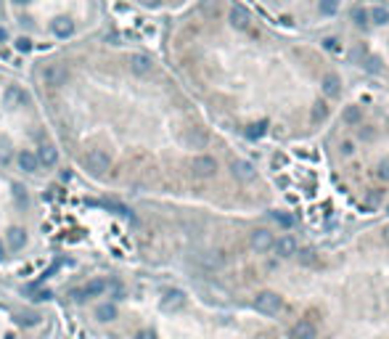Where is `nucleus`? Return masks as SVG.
I'll return each mask as SVG.
<instances>
[{"instance_id":"7","label":"nucleus","mask_w":389,"mask_h":339,"mask_svg":"<svg viewBox=\"0 0 389 339\" xmlns=\"http://www.w3.org/2000/svg\"><path fill=\"white\" fill-rule=\"evenodd\" d=\"M276 252L281 254V257H292V254H296V241H294V236H284V238H278L276 241Z\"/></svg>"},{"instance_id":"3","label":"nucleus","mask_w":389,"mask_h":339,"mask_svg":"<svg viewBox=\"0 0 389 339\" xmlns=\"http://www.w3.org/2000/svg\"><path fill=\"white\" fill-rule=\"evenodd\" d=\"M273 246H276V238H273L270 230L257 228L254 233H251V249H257V252H270Z\"/></svg>"},{"instance_id":"16","label":"nucleus","mask_w":389,"mask_h":339,"mask_svg":"<svg viewBox=\"0 0 389 339\" xmlns=\"http://www.w3.org/2000/svg\"><path fill=\"white\" fill-rule=\"evenodd\" d=\"M326 117H329V106H326V101H315V104H312V112H310V119L312 122H323Z\"/></svg>"},{"instance_id":"25","label":"nucleus","mask_w":389,"mask_h":339,"mask_svg":"<svg viewBox=\"0 0 389 339\" xmlns=\"http://www.w3.org/2000/svg\"><path fill=\"white\" fill-rule=\"evenodd\" d=\"M273 218H276V220L281 223V226H286V228L294 223V220H292V215H284V212H273Z\"/></svg>"},{"instance_id":"29","label":"nucleus","mask_w":389,"mask_h":339,"mask_svg":"<svg viewBox=\"0 0 389 339\" xmlns=\"http://www.w3.org/2000/svg\"><path fill=\"white\" fill-rule=\"evenodd\" d=\"M146 5H159V0H143Z\"/></svg>"},{"instance_id":"28","label":"nucleus","mask_w":389,"mask_h":339,"mask_svg":"<svg viewBox=\"0 0 389 339\" xmlns=\"http://www.w3.org/2000/svg\"><path fill=\"white\" fill-rule=\"evenodd\" d=\"M341 154H352V143H344V146H341Z\"/></svg>"},{"instance_id":"27","label":"nucleus","mask_w":389,"mask_h":339,"mask_svg":"<svg viewBox=\"0 0 389 339\" xmlns=\"http://www.w3.org/2000/svg\"><path fill=\"white\" fill-rule=\"evenodd\" d=\"M323 48H329V51H337V48H339V43L334 40V37H326V40H323Z\"/></svg>"},{"instance_id":"26","label":"nucleus","mask_w":389,"mask_h":339,"mask_svg":"<svg viewBox=\"0 0 389 339\" xmlns=\"http://www.w3.org/2000/svg\"><path fill=\"white\" fill-rule=\"evenodd\" d=\"M379 178H381V180H389V159H384V162L379 165Z\"/></svg>"},{"instance_id":"19","label":"nucleus","mask_w":389,"mask_h":339,"mask_svg":"<svg viewBox=\"0 0 389 339\" xmlns=\"http://www.w3.org/2000/svg\"><path fill=\"white\" fill-rule=\"evenodd\" d=\"M265 133H268V122H254V125L246 127V135L254 138V141H257V138H262Z\"/></svg>"},{"instance_id":"21","label":"nucleus","mask_w":389,"mask_h":339,"mask_svg":"<svg viewBox=\"0 0 389 339\" xmlns=\"http://www.w3.org/2000/svg\"><path fill=\"white\" fill-rule=\"evenodd\" d=\"M352 19H355V24L360 27V29L368 27V11H365V8H355L352 11Z\"/></svg>"},{"instance_id":"24","label":"nucleus","mask_w":389,"mask_h":339,"mask_svg":"<svg viewBox=\"0 0 389 339\" xmlns=\"http://www.w3.org/2000/svg\"><path fill=\"white\" fill-rule=\"evenodd\" d=\"M365 69H368V72H381V58H376V56L368 58L365 61Z\"/></svg>"},{"instance_id":"17","label":"nucleus","mask_w":389,"mask_h":339,"mask_svg":"<svg viewBox=\"0 0 389 339\" xmlns=\"http://www.w3.org/2000/svg\"><path fill=\"white\" fill-rule=\"evenodd\" d=\"M183 302H186V299H183L180 291H170L162 305H164V310H178V307H183Z\"/></svg>"},{"instance_id":"23","label":"nucleus","mask_w":389,"mask_h":339,"mask_svg":"<svg viewBox=\"0 0 389 339\" xmlns=\"http://www.w3.org/2000/svg\"><path fill=\"white\" fill-rule=\"evenodd\" d=\"M320 13H326V16L337 13V0H320Z\"/></svg>"},{"instance_id":"22","label":"nucleus","mask_w":389,"mask_h":339,"mask_svg":"<svg viewBox=\"0 0 389 339\" xmlns=\"http://www.w3.org/2000/svg\"><path fill=\"white\" fill-rule=\"evenodd\" d=\"M96 313H98V318H101V321H109V318L117 315V307H114V305H101Z\"/></svg>"},{"instance_id":"14","label":"nucleus","mask_w":389,"mask_h":339,"mask_svg":"<svg viewBox=\"0 0 389 339\" xmlns=\"http://www.w3.org/2000/svg\"><path fill=\"white\" fill-rule=\"evenodd\" d=\"M37 159H40L45 167H53V165L58 162V154H56V149H53V146H43L40 154H37Z\"/></svg>"},{"instance_id":"12","label":"nucleus","mask_w":389,"mask_h":339,"mask_svg":"<svg viewBox=\"0 0 389 339\" xmlns=\"http://www.w3.org/2000/svg\"><path fill=\"white\" fill-rule=\"evenodd\" d=\"M103 289H106V281H103V279H96V281L85 283V286H82L77 294H80V297H96V294H101Z\"/></svg>"},{"instance_id":"20","label":"nucleus","mask_w":389,"mask_h":339,"mask_svg":"<svg viewBox=\"0 0 389 339\" xmlns=\"http://www.w3.org/2000/svg\"><path fill=\"white\" fill-rule=\"evenodd\" d=\"M360 117H363L360 106H347V109H344V122H349V125H357Z\"/></svg>"},{"instance_id":"18","label":"nucleus","mask_w":389,"mask_h":339,"mask_svg":"<svg viewBox=\"0 0 389 339\" xmlns=\"http://www.w3.org/2000/svg\"><path fill=\"white\" fill-rule=\"evenodd\" d=\"M21 101H24V90L16 88V85H11V88L5 90V104H8V106H16V104H21Z\"/></svg>"},{"instance_id":"15","label":"nucleus","mask_w":389,"mask_h":339,"mask_svg":"<svg viewBox=\"0 0 389 339\" xmlns=\"http://www.w3.org/2000/svg\"><path fill=\"white\" fill-rule=\"evenodd\" d=\"M5 238H8L11 249H21V246H24V230L21 228H11L8 233H5Z\"/></svg>"},{"instance_id":"10","label":"nucleus","mask_w":389,"mask_h":339,"mask_svg":"<svg viewBox=\"0 0 389 339\" xmlns=\"http://www.w3.org/2000/svg\"><path fill=\"white\" fill-rule=\"evenodd\" d=\"M233 175L239 180H251V178H254V167H251L249 162L239 159V162H233Z\"/></svg>"},{"instance_id":"30","label":"nucleus","mask_w":389,"mask_h":339,"mask_svg":"<svg viewBox=\"0 0 389 339\" xmlns=\"http://www.w3.org/2000/svg\"><path fill=\"white\" fill-rule=\"evenodd\" d=\"M138 339H154V337H151V334H141Z\"/></svg>"},{"instance_id":"4","label":"nucleus","mask_w":389,"mask_h":339,"mask_svg":"<svg viewBox=\"0 0 389 339\" xmlns=\"http://www.w3.org/2000/svg\"><path fill=\"white\" fill-rule=\"evenodd\" d=\"M215 172H217V162L212 157H196L194 159V175H199V178H212Z\"/></svg>"},{"instance_id":"6","label":"nucleus","mask_w":389,"mask_h":339,"mask_svg":"<svg viewBox=\"0 0 389 339\" xmlns=\"http://www.w3.org/2000/svg\"><path fill=\"white\" fill-rule=\"evenodd\" d=\"M19 165H21V170H27V172H37V170H40V159H37L35 151L24 149L19 154Z\"/></svg>"},{"instance_id":"11","label":"nucleus","mask_w":389,"mask_h":339,"mask_svg":"<svg viewBox=\"0 0 389 339\" xmlns=\"http://www.w3.org/2000/svg\"><path fill=\"white\" fill-rule=\"evenodd\" d=\"M323 93L331 96V98H337V96L341 93V82H339L337 74H326V77H323Z\"/></svg>"},{"instance_id":"8","label":"nucleus","mask_w":389,"mask_h":339,"mask_svg":"<svg viewBox=\"0 0 389 339\" xmlns=\"http://www.w3.org/2000/svg\"><path fill=\"white\" fill-rule=\"evenodd\" d=\"M231 24H233L236 29H246V27H249V13H246V8H241V5H233V8H231Z\"/></svg>"},{"instance_id":"5","label":"nucleus","mask_w":389,"mask_h":339,"mask_svg":"<svg viewBox=\"0 0 389 339\" xmlns=\"http://www.w3.org/2000/svg\"><path fill=\"white\" fill-rule=\"evenodd\" d=\"M130 69H133L135 74H148L151 72V58L143 56V53H133V56H130Z\"/></svg>"},{"instance_id":"2","label":"nucleus","mask_w":389,"mask_h":339,"mask_svg":"<svg viewBox=\"0 0 389 339\" xmlns=\"http://www.w3.org/2000/svg\"><path fill=\"white\" fill-rule=\"evenodd\" d=\"M111 165V159H109V154L101 151V149H93V151H88V157H85V167L88 170H93V172H103V170H109Z\"/></svg>"},{"instance_id":"13","label":"nucleus","mask_w":389,"mask_h":339,"mask_svg":"<svg viewBox=\"0 0 389 339\" xmlns=\"http://www.w3.org/2000/svg\"><path fill=\"white\" fill-rule=\"evenodd\" d=\"M368 21H373V24H379V27H384V24H389V11L381 8V5H376V8L368 11Z\"/></svg>"},{"instance_id":"1","label":"nucleus","mask_w":389,"mask_h":339,"mask_svg":"<svg viewBox=\"0 0 389 339\" xmlns=\"http://www.w3.org/2000/svg\"><path fill=\"white\" fill-rule=\"evenodd\" d=\"M254 307L262 315H278L281 310H284V299H281L278 294H273V291H259V294L254 297Z\"/></svg>"},{"instance_id":"9","label":"nucleus","mask_w":389,"mask_h":339,"mask_svg":"<svg viewBox=\"0 0 389 339\" xmlns=\"http://www.w3.org/2000/svg\"><path fill=\"white\" fill-rule=\"evenodd\" d=\"M292 334H294V339H312L315 337V326L310 321H296Z\"/></svg>"}]
</instances>
